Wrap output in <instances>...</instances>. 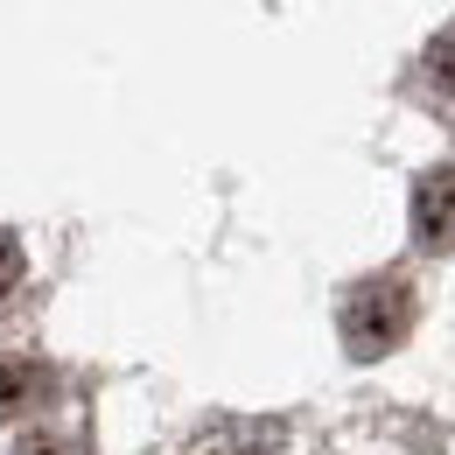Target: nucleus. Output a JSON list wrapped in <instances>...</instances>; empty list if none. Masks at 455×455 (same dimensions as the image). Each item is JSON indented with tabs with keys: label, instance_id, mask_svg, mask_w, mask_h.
I'll use <instances>...</instances> for the list:
<instances>
[{
	"label": "nucleus",
	"instance_id": "nucleus-1",
	"mask_svg": "<svg viewBox=\"0 0 455 455\" xmlns=\"http://www.w3.org/2000/svg\"><path fill=\"white\" fill-rule=\"evenodd\" d=\"M406 330H413V287L399 274H379V281H364L343 301V343L357 357H386Z\"/></svg>",
	"mask_w": 455,
	"mask_h": 455
},
{
	"label": "nucleus",
	"instance_id": "nucleus-2",
	"mask_svg": "<svg viewBox=\"0 0 455 455\" xmlns=\"http://www.w3.org/2000/svg\"><path fill=\"white\" fill-rule=\"evenodd\" d=\"M413 231H420V245L455 252V169L420 175V189H413Z\"/></svg>",
	"mask_w": 455,
	"mask_h": 455
},
{
	"label": "nucleus",
	"instance_id": "nucleus-3",
	"mask_svg": "<svg viewBox=\"0 0 455 455\" xmlns=\"http://www.w3.org/2000/svg\"><path fill=\"white\" fill-rule=\"evenodd\" d=\"M43 399H50V371H43L36 357H7V364H0V413H7V420L36 413Z\"/></svg>",
	"mask_w": 455,
	"mask_h": 455
},
{
	"label": "nucleus",
	"instance_id": "nucleus-4",
	"mask_svg": "<svg viewBox=\"0 0 455 455\" xmlns=\"http://www.w3.org/2000/svg\"><path fill=\"white\" fill-rule=\"evenodd\" d=\"M196 455H274V442H267V435H252V427H218Z\"/></svg>",
	"mask_w": 455,
	"mask_h": 455
},
{
	"label": "nucleus",
	"instance_id": "nucleus-5",
	"mask_svg": "<svg viewBox=\"0 0 455 455\" xmlns=\"http://www.w3.org/2000/svg\"><path fill=\"white\" fill-rule=\"evenodd\" d=\"M427 77H435L442 99H455V28H449V36H435V50H427Z\"/></svg>",
	"mask_w": 455,
	"mask_h": 455
},
{
	"label": "nucleus",
	"instance_id": "nucleus-6",
	"mask_svg": "<svg viewBox=\"0 0 455 455\" xmlns=\"http://www.w3.org/2000/svg\"><path fill=\"white\" fill-rule=\"evenodd\" d=\"M21 274H28L21 238H14V231H0V294H14V287H21Z\"/></svg>",
	"mask_w": 455,
	"mask_h": 455
}]
</instances>
